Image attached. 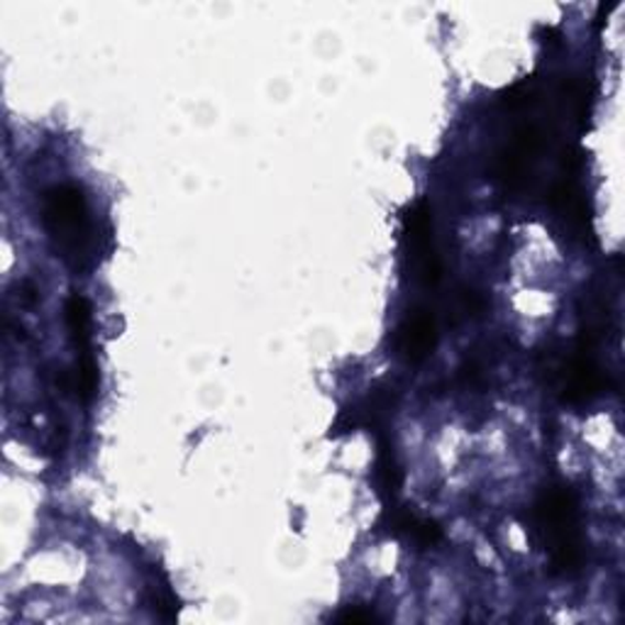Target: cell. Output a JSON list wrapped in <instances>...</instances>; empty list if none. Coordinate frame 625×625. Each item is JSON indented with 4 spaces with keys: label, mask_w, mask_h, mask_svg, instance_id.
<instances>
[{
    "label": "cell",
    "mask_w": 625,
    "mask_h": 625,
    "mask_svg": "<svg viewBox=\"0 0 625 625\" xmlns=\"http://www.w3.org/2000/svg\"><path fill=\"white\" fill-rule=\"evenodd\" d=\"M535 528L550 550L555 574L574 577L584 567V540L579 533L577 499L567 487L543 491L533 509Z\"/></svg>",
    "instance_id": "cell-1"
},
{
    "label": "cell",
    "mask_w": 625,
    "mask_h": 625,
    "mask_svg": "<svg viewBox=\"0 0 625 625\" xmlns=\"http://www.w3.org/2000/svg\"><path fill=\"white\" fill-rule=\"evenodd\" d=\"M42 223L62 257L79 267L91 245L89 205H86V196L79 186H52L42 201Z\"/></svg>",
    "instance_id": "cell-2"
},
{
    "label": "cell",
    "mask_w": 625,
    "mask_h": 625,
    "mask_svg": "<svg viewBox=\"0 0 625 625\" xmlns=\"http://www.w3.org/2000/svg\"><path fill=\"white\" fill-rule=\"evenodd\" d=\"M403 239L415 267V277L427 289L437 287L443 279V265L433 239V211L425 199H418L403 213Z\"/></svg>",
    "instance_id": "cell-3"
},
{
    "label": "cell",
    "mask_w": 625,
    "mask_h": 625,
    "mask_svg": "<svg viewBox=\"0 0 625 625\" xmlns=\"http://www.w3.org/2000/svg\"><path fill=\"white\" fill-rule=\"evenodd\" d=\"M591 347H594V339H591V331H587L581 335V343L572 361L559 371V379H562L559 393H562L565 403H589L599 399L609 387V379L603 377V371L599 369L594 357H591Z\"/></svg>",
    "instance_id": "cell-4"
},
{
    "label": "cell",
    "mask_w": 625,
    "mask_h": 625,
    "mask_svg": "<svg viewBox=\"0 0 625 625\" xmlns=\"http://www.w3.org/2000/svg\"><path fill=\"white\" fill-rule=\"evenodd\" d=\"M540 149H543L540 127L535 125L521 127L518 133L513 135L511 145L499 155L496 177L506 186H511V189H515V186L525 179V171H528L531 161L540 155Z\"/></svg>",
    "instance_id": "cell-5"
},
{
    "label": "cell",
    "mask_w": 625,
    "mask_h": 625,
    "mask_svg": "<svg viewBox=\"0 0 625 625\" xmlns=\"http://www.w3.org/2000/svg\"><path fill=\"white\" fill-rule=\"evenodd\" d=\"M437 325L431 311H413L397 331V349L409 365H421L435 353Z\"/></svg>",
    "instance_id": "cell-6"
},
{
    "label": "cell",
    "mask_w": 625,
    "mask_h": 625,
    "mask_svg": "<svg viewBox=\"0 0 625 625\" xmlns=\"http://www.w3.org/2000/svg\"><path fill=\"white\" fill-rule=\"evenodd\" d=\"M403 484V475L399 467L397 453H393V445L389 437H379V453H377V487L381 499L387 503H393L399 496Z\"/></svg>",
    "instance_id": "cell-7"
},
{
    "label": "cell",
    "mask_w": 625,
    "mask_h": 625,
    "mask_svg": "<svg viewBox=\"0 0 625 625\" xmlns=\"http://www.w3.org/2000/svg\"><path fill=\"white\" fill-rule=\"evenodd\" d=\"M67 327L74 339L76 355H91V303L81 293L69 295L67 301Z\"/></svg>",
    "instance_id": "cell-8"
},
{
    "label": "cell",
    "mask_w": 625,
    "mask_h": 625,
    "mask_svg": "<svg viewBox=\"0 0 625 625\" xmlns=\"http://www.w3.org/2000/svg\"><path fill=\"white\" fill-rule=\"evenodd\" d=\"M443 537H445L443 528L435 521L418 518V523H415V528H413L409 540L415 543V545H421V547H435V545L443 543Z\"/></svg>",
    "instance_id": "cell-9"
},
{
    "label": "cell",
    "mask_w": 625,
    "mask_h": 625,
    "mask_svg": "<svg viewBox=\"0 0 625 625\" xmlns=\"http://www.w3.org/2000/svg\"><path fill=\"white\" fill-rule=\"evenodd\" d=\"M152 603H155V613H159L164 621H177L179 606L167 587H152Z\"/></svg>",
    "instance_id": "cell-10"
},
{
    "label": "cell",
    "mask_w": 625,
    "mask_h": 625,
    "mask_svg": "<svg viewBox=\"0 0 625 625\" xmlns=\"http://www.w3.org/2000/svg\"><path fill=\"white\" fill-rule=\"evenodd\" d=\"M337 623H347V625H365V623H375L379 621L375 611H369L365 606H347L345 611H339L335 616Z\"/></svg>",
    "instance_id": "cell-11"
},
{
    "label": "cell",
    "mask_w": 625,
    "mask_h": 625,
    "mask_svg": "<svg viewBox=\"0 0 625 625\" xmlns=\"http://www.w3.org/2000/svg\"><path fill=\"white\" fill-rule=\"evenodd\" d=\"M462 309L471 315H477V313L484 311V299H481V295L475 291H465L462 293Z\"/></svg>",
    "instance_id": "cell-12"
}]
</instances>
